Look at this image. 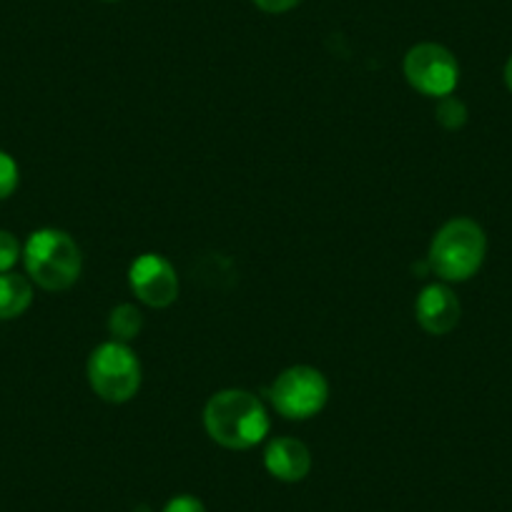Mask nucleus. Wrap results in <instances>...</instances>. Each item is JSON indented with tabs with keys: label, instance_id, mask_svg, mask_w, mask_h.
Segmentation results:
<instances>
[{
	"label": "nucleus",
	"instance_id": "f257e3e1",
	"mask_svg": "<svg viewBox=\"0 0 512 512\" xmlns=\"http://www.w3.org/2000/svg\"><path fill=\"white\" fill-rule=\"evenodd\" d=\"M206 435L226 450H251L269 435L264 402L246 390H221L204 407Z\"/></svg>",
	"mask_w": 512,
	"mask_h": 512
},
{
	"label": "nucleus",
	"instance_id": "f03ea898",
	"mask_svg": "<svg viewBox=\"0 0 512 512\" xmlns=\"http://www.w3.org/2000/svg\"><path fill=\"white\" fill-rule=\"evenodd\" d=\"M23 262L31 282L46 292H63L81 277L83 254L71 234L61 229H38L23 246Z\"/></svg>",
	"mask_w": 512,
	"mask_h": 512
},
{
	"label": "nucleus",
	"instance_id": "7ed1b4c3",
	"mask_svg": "<svg viewBox=\"0 0 512 512\" xmlns=\"http://www.w3.org/2000/svg\"><path fill=\"white\" fill-rule=\"evenodd\" d=\"M487 256V236L477 221L467 216L450 219L432 239L427 262L445 282H467L480 272Z\"/></svg>",
	"mask_w": 512,
	"mask_h": 512
},
{
	"label": "nucleus",
	"instance_id": "20e7f679",
	"mask_svg": "<svg viewBox=\"0 0 512 512\" xmlns=\"http://www.w3.org/2000/svg\"><path fill=\"white\" fill-rule=\"evenodd\" d=\"M91 390L111 405H123L134 400L141 390V362L128 344L103 342L91 352L86 364Z\"/></svg>",
	"mask_w": 512,
	"mask_h": 512
},
{
	"label": "nucleus",
	"instance_id": "39448f33",
	"mask_svg": "<svg viewBox=\"0 0 512 512\" xmlns=\"http://www.w3.org/2000/svg\"><path fill=\"white\" fill-rule=\"evenodd\" d=\"M272 405L287 420H309L319 415L329 400V382L317 367L297 364L274 379Z\"/></svg>",
	"mask_w": 512,
	"mask_h": 512
},
{
	"label": "nucleus",
	"instance_id": "423d86ee",
	"mask_svg": "<svg viewBox=\"0 0 512 512\" xmlns=\"http://www.w3.org/2000/svg\"><path fill=\"white\" fill-rule=\"evenodd\" d=\"M405 78L415 91L432 98L452 96L460 83V63L452 56L450 48L440 43H417L407 51Z\"/></svg>",
	"mask_w": 512,
	"mask_h": 512
},
{
	"label": "nucleus",
	"instance_id": "0eeeda50",
	"mask_svg": "<svg viewBox=\"0 0 512 512\" xmlns=\"http://www.w3.org/2000/svg\"><path fill=\"white\" fill-rule=\"evenodd\" d=\"M128 287L136 299L154 309L171 307L179 299V274L161 254H141L128 267Z\"/></svg>",
	"mask_w": 512,
	"mask_h": 512
},
{
	"label": "nucleus",
	"instance_id": "6e6552de",
	"mask_svg": "<svg viewBox=\"0 0 512 512\" xmlns=\"http://www.w3.org/2000/svg\"><path fill=\"white\" fill-rule=\"evenodd\" d=\"M415 317L425 332L442 337L460 324L462 304L447 284H427L415 302Z\"/></svg>",
	"mask_w": 512,
	"mask_h": 512
},
{
	"label": "nucleus",
	"instance_id": "1a4fd4ad",
	"mask_svg": "<svg viewBox=\"0 0 512 512\" xmlns=\"http://www.w3.org/2000/svg\"><path fill=\"white\" fill-rule=\"evenodd\" d=\"M264 467L282 482H299L312 470V452L297 437H274L264 450Z\"/></svg>",
	"mask_w": 512,
	"mask_h": 512
},
{
	"label": "nucleus",
	"instance_id": "9d476101",
	"mask_svg": "<svg viewBox=\"0 0 512 512\" xmlns=\"http://www.w3.org/2000/svg\"><path fill=\"white\" fill-rule=\"evenodd\" d=\"M33 287L31 279L16 272L0 274V319H16L31 307Z\"/></svg>",
	"mask_w": 512,
	"mask_h": 512
},
{
	"label": "nucleus",
	"instance_id": "9b49d317",
	"mask_svg": "<svg viewBox=\"0 0 512 512\" xmlns=\"http://www.w3.org/2000/svg\"><path fill=\"white\" fill-rule=\"evenodd\" d=\"M144 329V314L134 307V304H118L108 314V334L116 342H134Z\"/></svg>",
	"mask_w": 512,
	"mask_h": 512
},
{
	"label": "nucleus",
	"instance_id": "f8f14e48",
	"mask_svg": "<svg viewBox=\"0 0 512 512\" xmlns=\"http://www.w3.org/2000/svg\"><path fill=\"white\" fill-rule=\"evenodd\" d=\"M435 116L442 126L450 128V131H457V128H462L467 123V106L455 96L437 98Z\"/></svg>",
	"mask_w": 512,
	"mask_h": 512
},
{
	"label": "nucleus",
	"instance_id": "ddd939ff",
	"mask_svg": "<svg viewBox=\"0 0 512 512\" xmlns=\"http://www.w3.org/2000/svg\"><path fill=\"white\" fill-rule=\"evenodd\" d=\"M18 181H21V171H18L16 159L0 151V201L8 199L18 189Z\"/></svg>",
	"mask_w": 512,
	"mask_h": 512
},
{
	"label": "nucleus",
	"instance_id": "4468645a",
	"mask_svg": "<svg viewBox=\"0 0 512 512\" xmlns=\"http://www.w3.org/2000/svg\"><path fill=\"white\" fill-rule=\"evenodd\" d=\"M21 256H23L21 241H18L11 231L0 229V274L11 272Z\"/></svg>",
	"mask_w": 512,
	"mask_h": 512
},
{
	"label": "nucleus",
	"instance_id": "2eb2a0df",
	"mask_svg": "<svg viewBox=\"0 0 512 512\" xmlns=\"http://www.w3.org/2000/svg\"><path fill=\"white\" fill-rule=\"evenodd\" d=\"M164 512H206L204 502L194 495H176L166 502Z\"/></svg>",
	"mask_w": 512,
	"mask_h": 512
},
{
	"label": "nucleus",
	"instance_id": "dca6fc26",
	"mask_svg": "<svg viewBox=\"0 0 512 512\" xmlns=\"http://www.w3.org/2000/svg\"><path fill=\"white\" fill-rule=\"evenodd\" d=\"M251 3H254L259 11L274 13V16H277V13H287L292 11V8H297L302 0H251Z\"/></svg>",
	"mask_w": 512,
	"mask_h": 512
},
{
	"label": "nucleus",
	"instance_id": "f3484780",
	"mask_svg": "<svg viewBox=\"0 0 512 512\" xmlns=\"http://www.w3.org/2000/svg\"><path fill=\"white\" fill-rule=\"evenodd\" d=\"M505 83H507V88L512 91V56L507 58V63H505Z\"/></svg>",
	"mask_w": 512,
	"mask_h": 512
}]
</instances>
